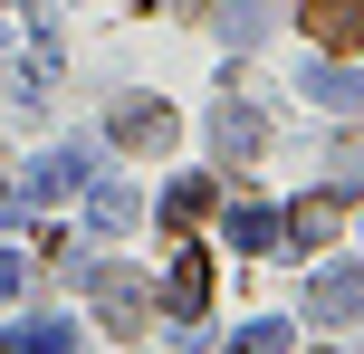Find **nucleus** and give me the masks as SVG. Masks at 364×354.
I'll list each match as a JSON object with an SVG mask.
<instances>
[{
    "mask_svg": "<svg viewBox=\"0 0 364 354\" xmlns=\"http://www.w3.org/2000/svg\"><path fill=\"white\" fill-rule=\"evenodd\" d=\"M297 19H307V38H316V48L364 57V0H297Z\"/></svg>",
    "mask_w": 364,
    "mask_h": 354,
    "instance_id": "f257e3e1",
    "label": "nucleus"
},
{
    "mask_svg": "<svg viewBox=\"0 0 364 354\" xmlns=\"http://www.w3.org/2000/svg\"><path fill=\"white\" fill-rule=\"evenodd\" d=\"M96 306H106V326H144V278H125V268H106V278H96Z\"/></svg>",
    "mask_w": 364,
    "mask_h": 354,
    "instance_id": "f03ea898",
    "label": "nucleus"
},
{
    "mask_svg": "<svg viewBox=\"0 0 364 354\" xmlns=\"http://www.w3.org/2000/svg\"><path fill=\"white\" fill-rule=\"evenodd\" d=\"M201 297H211V259H201V249H173V306L201 316Z\"/></svg>",
    "mask_w": 364,
    "mask_h": 354,
    "instance_id": "7ed1b4c3",
    "label": "nucleus"
},
{
    "mask_svg": "<svg viewBox=\"0 0 364 354\" xmlns=\"http://www.w3.org/2000/svg\"><path fill=\"white\" fill-rule=\"evenodd\" d=\"M115 134H125V144H164V106H125Z\"/></svg>",
    "mask_w": 364,
    "mask_h": 354,
    "instance_id": "20e7f679",
    "label": "nucleus"
},
{
    "mask_svg": "<svg viewBox=\"0 0 364 354\" xmlns=\"http://www.w3.org/2000/svg\"><path fill=\"white\" fill-rule=\"evenodd\" d=\"M336 172H346V182H364V134H355L346 153H336Z\"/></svg>",
    "mask_w": 364,
    "mask_h": 354,
    "instance_id": "39448f33",
    "label": "nucleus"
}]
</instances>
